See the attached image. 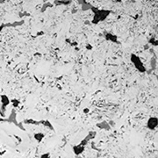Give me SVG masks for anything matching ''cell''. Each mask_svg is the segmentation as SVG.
Listing matches in <instances>:
<instances>
[{
  "label": "cell",
  "instance_id": "obj_1",
  "mask_svg": "<svg viewBox=\"0 0 158 158\" xmlns=\"http://www.w3.org/2000/svg\"><path fill=\"white\" fill-rule=\"evenodd\" d=\"M92 13H93L92 23L94 24V25H97V24L103 22L111 14V11H109V10L97 9V8H95L93 6H92Z\"/></svg>",
  "mask_w": 158,
  "mask_h": 158
},
{
  "label": "cell",
  "instance_id": "obj_2",
  "mask_svg": "<svg viewBox=\"0 0 158 158\" xmlns=\"http://www.w3.org/2000/svg\"><path fill=\"white\" fill-rule=\"evenodd\" d=\"M130 60L131 63H133L134 67L135 68V69L137 71H139L140 73H145L147 71V69L144 65V63L142 62V60L141 59L140 56H138L136 54H131L130 55Z\"/></svg>",
  "mask_w": 158,
  "mask_h": 158
},
{
  "label": "cell",
  "instance_id": "obj_3",
  "mask_svg": "<svg viewBox=\"0 0 158 158\" xmlns=\"http://www.w3.org/2000/svg\"><path fill=\"white\" fill-rule=\"evenodd\" d=\"M158 126V118L157 117H149L147 120L146 126L149 130H155Z\"/></svg>",
  "mask_w": 158,
  "mask_h": 158
},
{
  "label": "cell",
  "instance_id": "obj_4",
  "mask_svg": "<svg viewBox=\"0 0 158 158\" xmlns=\"http://www.w3.org/2000/svg\"><path fill=\"white\" fill-rule=\"evenodd\" d=\"M104 37H105V39H106V41H109V42H111V43H119V38H118V36L115 34V33H113V32H107L106 31V32L104 33Z\"/></svg>",
  "mask_w": 158,
  "mask_h": 158
},
{
  "label": "cell",
  "instance_id": "obj_5",
  "mask_svg": "<svg viewBox=\"0 0 158 158\" xmlns=\"http://www.w3.org/2000/svg\"><path fill=\"white\" fill-rule=\"evenodd\" d=\"M84 149H85V146H83V145H81L80 143H79L78 145L73 147V151H74V153H75L77 156H78V157L84 151Z\"/></svg>",
  "mask_w": 158,
  "mask_h": 158
},
{
  "label": "cell",
  "instance_id": "obj_6",
  "mask_svg": "<svg viewBox=\"0 0 158 158\" xmlns=\"http://www.w3.org/2000/svg\"><path fill=\"white\" fill-rule=\"evenodd\" d=\"M96 134H97V133L96 132H91L85 138H84V140L83 141H82V142H80V144L81 145H83V146H85L86 145V143L89 142L90 140H92V139H93L95 136H96Z\"/></svg>",
  "mask_w": 158,
  "mask_h": 158
},
{
  "label": "cell",
  "instance_id": "obj_7",
  "mask_svg": "<svg viewBox=\"0 0 158 158\" xmlns=\"http://www.w3.org/2000/svg\"><path fill=\"white\" fill-rule=\"evenodd\" d=\"M44 137H45V134L43 133H37V134H33V138L37 141L38 143L42 142V140L44 139Z\"/></svg>",
  "mask_w": 158,
  "mask_h": 158
},
{
  "label": "cell",
  "instance_id": "obj_8",
  "mask_svg": "<svg viewBox=\"0 0 158 158\" xmlns=\"http://www.w3.org/2000/svg\"><path fill=\"white\" fill-rule=\"evenodd\" d=\"M41 158H50V154L49 153H44L41 156Z\"/></svg>",
  "mask_w": 158,
  "mask_h": 158
},
{
  "label": "cell",
  "instance_id": "obj_9",
  "mask_svg": "<svg viewBox=\"0 0 158 158\" xmlns=\"http://www.w3.org/2000/svg\"><path fill=\"white\" fill-rule=\"evenodd\" d=\"M78 158H82V157H78Z\"/></svg>",
  "mask_w": 158,
  "mask_h": 158
},
{
  "label": "cell",
  "instance_id": "obj_10",
  "mask_svg": "<svg viewBox=\"0 0 158 158\" xmlns=\"http://www.w3.org/2000/svg\"><path fill=\"white\" fill-rule=\"evenodd\" d=\"M0 29H1V28H0Z\"/></svg>",
  "mask_w": 158,
  "mask_h": 158
}]
</instances>
